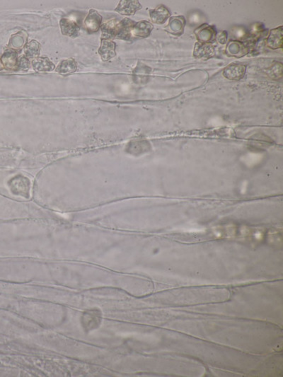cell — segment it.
Masks as SVG:
<instances>
[{"mask_svg": "<svg viewBox=\"0 0 283 377\" xmlns=\"http://www.w3.org/2000/svg\"><path fill=\"white\" fill-rule=\"evenodd\" d=\"M196 38L199 42L210 43H213L216 38V32L214 26H210L207 24H202L195 31Z\"/></svg>", "mask_w": 283, "mask_h": 377, "instance_id": "cell-1", "label": "cell"}, {"mask_svg": "<svg viewBox=\"0 0 283 377\" xmlns=\"http://www.w3.org/2000/svg\"><path fill=\"white\" fill-rule=\"evenodd\" d=\"M12 189L15 194L28 197L30 192L31 183L27 178L22 176L15 177L12 180Z\"/></svg>", "mask_w": 283, "mask_h": 377, "instance_id": "cell-2", "label": "cell"}, {"mask_svg": "<svg viewBox=\"0 0 283 377\" xmlns=\"http://www.w3.org/2000/svg\"><path fill=\"white\" fill-rule=\"evenodd\" d=\"M135 24L134 21L129 18H124L117 24V36L119 39L129 41L133 35V29Z\"/></svg>", "mask_w": 283, "mask_h": 377, "instance_id": "cell-3", "label": "cell"}, {"mask_svg": "<svg viewBox=\"0 0 283 377\" xmlns=\"http://www.w3.org/2000/svg\"><path fill=\"white\" fill-rule=\"evenodd\" d=\"M215 55V48L211 43L197 42L195 45L193 56L197 59L208 60Z\"/></svg>", "mask_w": 283, "mask_h": 377, "instance_id": "cell-4", "label": "cell"}, {"mask_svg": "<svg viewBox=\"0 0 283 377\" xmlns=\"http://www.w3.org/2000/svg\"><path fill=\"white\" fill-rule=\"evenodd\" d=\"M247 66L240 64H232L224 69L222 75L230 80H240L244 77Z\"/></svg>", "mask_w": 283, "mask_h": 377, "instance_id": "cell-5", "label": "cell"}, {"mask_svg": "<svg viewBox=\"0 0 283 377\" xmlns=\"http://www.w3.org/2000/svg\"><path fill=\"white\" fill-rule=\"evenodd\" d=\"M62 33L66 36L76 38L80 33V28L73 20L69 18H62L60 21Z\"/></svg>", "mask_w": 283, "mask_h": 377, "instance_id": "cell-6", "label": "cell"}, {"mask_svg": "<svg viewBox=\"0 0 283 377\" xmlns=\"http://www.w3.org/2000/svg\"><path fill=\"white\" fill-rule=\"evenodd\" d=\"M142 9V5L138 1H120L116 9V12L122 15H134L137 11Z\"/></svg>", "mask_w": 283, "mask_h": 377, "instance_id": "cell-7", "label": "cell"}, {"mask_svg": "<svg viewBox=\"0 0 283 377\" xmlns=\"http://www.w3.org/2000/svg\"><path fill=\"white\" fill-rule=\"evenodd\" d=\"M101 21L102 16L100 14L94 9H90L89 15L85 18L84 25L88 32L94 33V32H97L100 30Z\"/></svg>", "mask_w": 283, "mask_h": 377, "instance_id": "cell-8", "label": "cell"}, {"mask_svg": "<svg viewBox=\"0 0 283 377\" xmlns=\"http://www.w3.org/2000/svg\"><path fill=\"white\" fill-rule=\"evenodd\" d=\"M185 24H186V20L185 17L183 16L172 17L170 19L168 25L166 27V32L179 36L183 34Z\"/></svg>", "mask_w": 283, "mask_h": 377, "instance_id": "cell-9", "label": "cell"}, {"mask_svg": "<svg viewBox=\"0 0 283 377\" xmlns=\"http://www.w3.org/2000/svg\"><path fill=\"white\" fill-rule=\"evenodd\" d=\"M151 21L157 24H163L171 16V12L165 5L158 6L155 9L150 11Z\"/></svg>", "mask_w": 283, "mask_h": 377, "instance_id": "cell-10", "label": "cell"}, {"mask_svg": "<svg viewBox=\"0 0 283 377\" xmlns=\"http://www.w3.org/2000/svg\"><path fill=\"white\" fill-rule=\"evenodd\" d=\"M267 47L273 50L283 48V26L270 31L266 40Z\"/></svg>", "mask_w": 283, "mask_h": 377, "instance_id": "cell-11", "label": "cell"}, {"mask_svg": "<svg viewBox=\"0 0 283 377\" xmlns=\"http://www.w3.org/2000/svg\"><path fill=\"white\" fill-rule=\"evenodd\" d=\"M151 68L142 63H139L137 67L134 68L133 73V79L136 84H145L149 80Z\"/></svg>", "mask_w": 283, "mask_h": 377, "instance_id": "cell-12", "label": "cell"}, {"mask_svg": "<svg viewBox=\"0 0 283 377\" xmlns=\"http://www.w3.org/2000/svg\"><path fill=\"white\" fill-rule=\"evenodd\" d=\"M116 47H117V45L112 41L101 39L99 53L103 61H108L110 59L116 56L117 55Z\"/></svg>", "mask_w": 283, "mask_h": 377, "instance_id": "cell-13", "label": "cell"}, {"mask_svg": "<svg viewBox=\"0 0 283 377\" xmlns=\"http://www.w3.org/2000/svg\"><path fill=\"white\" fill-rule=\"evenodd\" d=\"M1 61L4 69L15 70L16 69L17 61H18L17 52L12 49L6 50L1 56Z\"/></svg>", "mask_w": 283, "mask_h": 377, "instance_id": "cell-14", "label": "cell"}, {"mask_svg": "<svg viewBox=\"0 0 283 377\" xmlns=\"http://www.w3.org/2000/svg\"><path fill=\"white\" fill-rule=\"evenodd\" d=\"M154 29V26L151 23L148 21H142L135 23L133 29V35L134 36L140 37V38H147L151 34Z\"/></svg>", "mask_w": 283, "mask_h": 377, "instance_id": "cell-15", "label": "cell"}, {"mask_svg": "<svg viewBox=\"0 0 283 377\" xmlns=\"http://www.w3.org/2000/svg\"><path fill=\"white\" fill-rule=\"evenodd\" d=\"M117 22L116 18L109 20L107 22L100 26V30H101V39L111 40L114 39L117 36Z\"/></svg>", "mask_w": 283, "mask_h": 377, "instance_id": "cell-16", "label": "cell"}, {"mask_svg": "<svg viewBox=\"0 0 283 377\" xmlns=\"http://www.w3.org/2000/svg\"><path fill=\"white\" fill-rule=\"evenodd\" d=\"M249 47L244 44L242 41H231L227 46V51L233 56L240 58L248 53Z\"/></svg>", "mask_w": 283, "mask_h": 377, "instance_id": "cell-17", "label": "cell"}, {"mask_svg": "<svg viewBox=\"0 0 283 377\" xmlns=\"http://www.w3.org/2000/svg\"><path fill=\"white\" fill-rule=\"evenodd\" d=\"M32 66L36 72H50L55 68L53 63L48 58L33 59Z\"/></svg>", "mask_w": 283, "mask_h": 377, "instance_id": "cell-18", "label": "cell"}, {"mask_svg": "<svg viewBox=\"0 0 283 377\" xmlns=\"http://www.w3.org/2000/svg\"><path fill=\"white\" fill-rule=\"evenodd\" d=\"M77 69V63L73 58L63 60L56 68V72L61 75H66L73 73Z\"/></svg>", "mask_w": 283, "mask_h": 377, "instance_id": "cell-19", "label": "cell"}, {"mask_svg": "<svg viewBox=\"0 0 283 377\" xmlns=\"http://www.w3.org/2000/svg\"><path fill=\"white\" fill-rule=\"evenodd\" d=\"M41 50V45L38 41L33 40L28 43L25 46V54L26 58L35 59L38 58Z\"/></svg>", "mask_w": 283, "mask_h": 377, "instance_id": "cell-20", "label": "cell"}, {"mask_svg": "<svg viewBox=\"0 0 283 377\" xmlns=\"http://www.w3.org/2000/svg\"><path fill=\"white\" fill-rule=\"evenodd\" d=\"M266 74L273 80L281 78L283 76V65L281 63H275L266 69Z\"/></svg>", "mask_w": 283, "mask_h": 377, "instance_id": "cell-21", "label": "cell"}, {"mask_svg": "<svg viewBox=\"0 0 283 377\" xmlns=\"http://www.w3.org/2000/svg\"><path fill=\"white\" fill-rule=\"evenodd\" d=\"M205 21V16L202 14L199 13V12H193L190 14L188 17V21L191 25H198L199 26L202 25V23Z\"/></svg>", "mask_w": 283, "mask_h": 377, "instance_id": "cell-22", "label": "cell"}, {"mask_svg": "<svg viewBox=\"0 0 283 377\" xmlns=\"http://www.w3.org/2000/svg\"><path fill=\"white\" fill-rule=\"evenodd\" d=\"M232 34H233L235 38L239 40V41H242V40L246 39V38L250 36V33L245 30V29L242 27L234 28L233 32H232Z\"/></svg>", "mask_w": 283, "mask_h": 377, "instance_id": "cell-23", "label": "cell"}, {"mask_svg": "<svg viewBox=\"0 0 283 377\" xmlns=\"http://www.w3.org/2000/svg\"><path fill=\"white\" fill-rule=\"evenodd\" d=\"M30 67V62L25 57H21L18 59L16 69L18 70L27 71Z\"/></svg>", "mask_w": 283, "mask_h": 377, "instance_id": "cell-24", "label": "cell"}, {"mask_svg": "<svg viewBox=\"0 0 283 377\" xmlns=\"http://www.w3.org/2000/svg\"><path fill=\"white\" fill-rule=\"evenodd\" d=\"M15 37H13V38H12V41H17V42L15 43H12V46H14V47L16 48H20L21 47V46H23V44H24V40L23 39L22 36H20V35H15Z\"/></svg>", "mask_w": 283, "mask_h": 377, "instance_id": "cell-25", "label": "cell"}, {"mask_svg": "<svg viewBox=\"0 0 283 377\" xmlns=\"http://www.w3.org/2000/svg\"><path fill=\"white\" fill-rule=\"evenodd\" d=\"M216 39L220 44H226L227 40V32L226 31H222V32L218 34Z\"/></svg>", "mask_w": 283, "mask_h": 377, "instance_id": "cell-26", "label": "cell"}, {"mask_svg": "<svg viewBox=\"0 0 283 377\" xmlns=\"http://www.w3.org/2000/svg\"><path fill=\"white\" fill-rule=\"evenodd\" d=\"M4 69V67H3L2 63H1V58H0V71L1 70V69Z\"/></svg>", "mask_w": 283, "mask_h": 377, "instance_id": "cell-27", "label": "cell"}]
</instances>
